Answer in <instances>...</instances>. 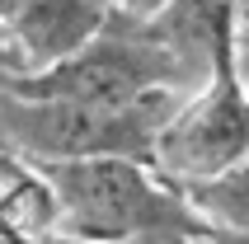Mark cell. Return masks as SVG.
<instances>
[{"mask_svg":"<svg viewBox=\"0 0 249 244\" xmlns=\"http://www.w3.org/2000/svg\"><path fill=\"white\" fill-rule=\"evenodd\" d=\"M52 183L61 240L75 244H193L212 235L183 202L179 183L160 178L146 160L94 155V160L38 164Z\"/></svg>","mask_w":249,"mask_h":244,"instance_id":"6da1fadb","label":"cell"},{"mask_svg":"<svg viewBox=\"0 0 249 244\" xmlns=\"http://www.w3.org/2000/svg\"><path fill=\"white\" fill-rule=\"evenodd\" d=\"M174 108L179 104L104 108V104H80V99L0 89V150H10L28 164L94 160V155L146 160L160 122Z\"/></svg>","mask_w":249,"mask_h":244,"instance_id":"7a4b0ae2","label":"cell"},{"mask_svg":"<svg viewBox=\"0 0 249 244\" xmlns=\"http://www.w3.org/2000/svg\"><path fill=\"white\" fill-rule=\"evenodd\" d=\"M249 155V94L235 75V38L216 47L212 75L202 89L183 99L179 108L160 122V132L151 141V164L169 183H197L240 164Z\"/></svg>","mask_w":249,"mask_h":244,"instance_id":"3957f363","label":"cell"},{"mask_svg":"<svg viewBox=\"0 0 249 244\" xmlns=\"http://www.w3.org/2000/svg\"><path fill=\"white\" fill-rule=\"evenodd\" d=\"M113 0H24L0 24V85L56 70L108 28Z\"/></svg>","mask_w":249,"mask_h":244,"instance_id":"277c9868","label":"cell"},{"mask_svg":"<svg viewBox=\"0 0 249 244\" xmlns=\"http://www.w3.org/2000/svg\"><path fill=\"white\" fill-rule=\"evenodd\" d=\"M183 202L193 207V216L207 226L216 240L249 244V155L231 169L197 183H183Z\"/></svg>","mask_w":249,"mask_h":244,"instance_id":"5b68a950","label":"cell"},{"mask_svg":"<svg viewBox=\"0 0 249 244\" xmlns=\"http://www.w3.org/2000/svg\"><path fill=\"white\" fill-rule=\"evenodd\" d=\"M235 75L249 94V33H240V28H235Z\"/></svg>","mask_w":249,"mask_h":244,"instance_id":"8992f818","label":"cell"},{"mask_svg":"<svg viewBox=\"0 0 249 244\" xmlns=\"http://www.w3.org/2000/svg\"><path fill=\"white\" fill-rule=\"evenodd\" d=\"M19 5H24V0H0V24H5V19H10V14L19 10Z\"/></svg>","mask_w":249,"mask_h":244,"instance_id":"52a82bcc","label":"cell"},{"mask_svg":"<svg viewBox=\"0 0 249 244\" xmlns=\"http://www.w3.org/2000/svg\"><path fill=\"white\" fill-rule=\"evenodd\" d=\"M235 28H245V33H249V0H240V19H235Z\"/></svg>","mask_w":249,"mask_h":244,"instance_id":"ba28073f","label":"cell"},{"mask_svg":"<svg viewBox=\"0 0 249 244\" xmlns=\"http://www.w3.org/2000/svg\"><path fill=\"white\" fill-rule=\"evenodd\" d=\"M0 244H33V240H19V235H10V230H0Z\"/></svg>","mask_w":249,"mask_h":244,"instance_id":"9c48e42d","label":"cell"},{"mask_svg":"<svg viewBox=\"0 0 249 244\" xmlns=\"http://www.w3.org/2000/svg\"><path fill=\"white\" fill-rule=\"evenodd\" d=\"M193 244H231V240H216V235H202V240H193Z\"/></svg>","mask_w":249,"mask_h":244,"instance_id":"30bf717a","label":"cell"},{"mask_svg":"<svg viewBox=\"0 0 249 244\" xmlns=\"http://www.w3.org/2000/svg\"><path fill=\"white\" fill-rule=\"evenodd\" d=\"M52 244H75V240H52Z\"/></svg>","mask_w":249,"mask_h":244,"instance_id":"8fae6325","label":"cell"},{"mask_svg":"<svg viewBox=\"0 0 249 244\" xmlns=\"http://www.w3.org/2000/svg\"><path fill=\"white\" fill-rule=\"evenodd\" d=\"M240 33H245V28H240Z\"/></svg>","mask_w":249,"mask_h":244,"instance_id":"7c38bea8","label":"cell"}]
</instances>
